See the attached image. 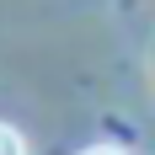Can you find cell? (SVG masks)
<instances>
[{
  "label": "cell",
  "instance_id": "obj_1",
  "mask_svg": "<svg viewBox=\"0 0 155 155\" xmlns=\"http://www.w3.org/2000/svg\"><path fill=\"white\" fill-rule=\"evenodd\" d=\"M0 155H27V144H21V134L11 123H0Z\"/></svg>",
  "mask_w": 155,
  "mask_h": 155
},
{
  "label": "cell",
  "instance_id": "obj_2",
  "mask_svg": "<svg viewBox=\"0 0 155 155\" xmlns=\"http://www.w3.org/2000/svg\"><path fill=\"white\" fill-rule=\"evenodd\" d=\"M80 155H123V150H112V144H91V150H80Z\"/></svg>",
  "mask_w": 155,
  "mask_h": 155
}]
</instances>
